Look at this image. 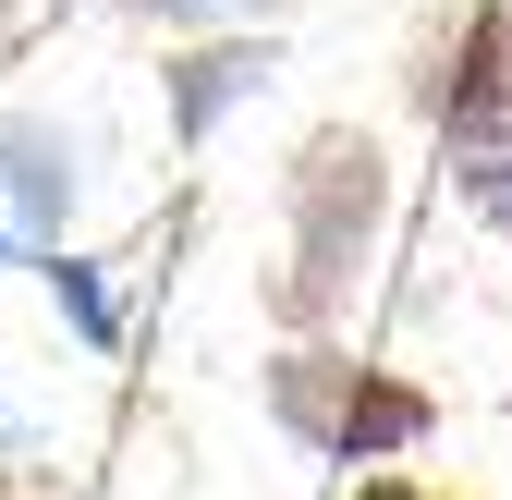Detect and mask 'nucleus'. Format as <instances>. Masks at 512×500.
<instances>
[{"label":"nucleus","mask_w":512,"mask_h":500,"mask_svg":"<svg viewBox=\"0 0 512 500\" xmlns=\"http://www.w3.org/2000/svg\"><path fill=\"white\" fill-rule=\"evenodd\" d=\"M378 208H391V171H378V147L366 135H305V159H293V318H330L342 305V281H354V257H366V232H378Z\"/></svg>","instance_id":"nucleus-1"},{"label":"nucleus","mask_w":512,"mask_h":500,"mask_svg":"<svg viewBox=\"0 0 512 500\" xmlns=\"http://www.w3.org/2000/svg\"><path fill=\"white\" fill-rule=\"evenodd\" d=\"M269 403H281L293 440H317L330 464H378V452L427 440V391L378 379V366H342V354H281L269 366Z\"/></svg>","instance_id":"nucleus-2"},{"label":"nucleus","mask_w":512,"mask_h":500,"mask_svg":"<svg viewBox=\"0 0 512 500\" xmlns=\"http://www.w3.org/2000/svg\"><path fill=\"white\" fill-rule=\"evenodd\" d=\"M439 122H452V135H500L512 122V0H488V13L464 25V49L439 61Z\"/></svg>","instance_id":"nucleus-3"},{"label":"nucleus","mask_w":512,"mask_h":500,"mask_svg":"<svg viewBox=\"0 0 512 500\" xmlns=\"http://www.w3.org/2000/svg\"><path fill=\"white\" fill-rule=\"evenodd\" d=\"M0 220H25L37 244H61L74 220V147L49 122H0Z\"/></svg>","instance_id":"nucleus-4"},{"label":"nucleus","mask_w":512,"mask_h":500,"mask_svg":"<svg viewBox=\"0 0 512 500\" xmlns=\"http://www.w3.org/2000/svg\"><path fill=\"white\" fill-rule=\"evenodd\" d=\"M244 86H256V49H183L171 61V135H208Z\"/></svg>","instance_id":"nucleus-5"},{"label":"nucleus","mask_w":512,"mask_h":500,"mask_svg":"<svg viewBox=\"0 0 512 500\" xmlns=\"http://www.w3.org/2000/svg\"><path fill=\"white\" fill-rule=\"evenodd\" d=\"M49 293H61V318H74L86 342H110V330H122V318H110V293H98V269H86V257H49Z\"/></svg>","instance_id":"nucleus-6"},{"label":"nucleus","mask_w":512,"mask_h":500,"mask_svg":"<svg viewBox=\"0 0 512 500\" xmlns=\"http://www.w3.org/2000/svg\"><path fill=\"white\" fill-rule=\"evenodd\" d=\"M354 500H439V488H415V476H366Z\"/></svg>","instance_id":"nucleus-7"},{"label":"nucleus","mask_w":512,"mask_h":500,"mask_svg":"<svg viewBox=\"0 0 512 500\" xmlns=\"http://www.w3.org/2000/svg\"><path fill=\"white\" fill-rule=\"evenodd\" d=\"M0 440H13V403H0Z\"/></svg>","instance_id":"nucleus-8"},{"label":"nucleus","mask_w":512,"mask_h":500,"mask_svg":"<svg viewBox=\"0 0 512 500\" xmlns=\"http://www.w3.org/2000/svg\"><path fill=\"white\" fill-rule=\"evenodd\" d=\"M0 269H13V244H0Z\"/></svg>","instance_id":"nucleus-9"}]
</instances>
